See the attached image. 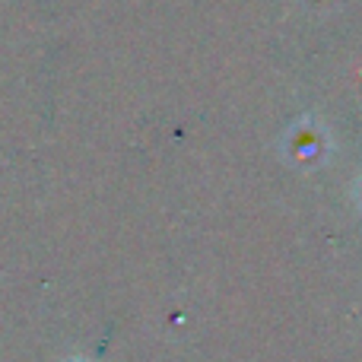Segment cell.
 Masks as SVG:
<instances>
[{
    "instance_id": "obj_1",
    "label": "cell",
    "mask_w": 362,
    "mask_h": 362,
    "mask_svg": "<svg viewBox=\"0 0 362 362\" xmlns=\"http://www.w3.org/2000/svg\"><path fill=\"white\" fill-rule=\"evenodd\" d=\"M286 150H289V159L299 165H318L325 159V150H327V137L321 134V127H315L312 121H302L299 127H293L286 140Z\"/></svg>"
},
{
    "instance_id": "obj_2",
    "label": "cell",
    "mask_w": 362,
    "mask_h": 362,
    "mask_svg": "<svg viewBox=\"0 0 362 362\" xmlns=\"http://www.w3.org/2000/svg\"><path fill=\"white\" fill-rule=\"evenodd\" d=\"M356 197H359V204H362V178H359V185H356Z\"/></svg>"
},
{
    "instance_id": "obj_3",
    "label": "cell",
    "mask_w": 362,
    "mask_h": 362,
    "mask_svg": "<svg viewBox=\"0 0 362 362\" xmlns=\"http://www.w3.org/2000/svg\"><path fill=\"white\" fill-rule=\"evenodd\" d=\"M64 362H89V359H83V356H70V359H64Z\"/></svg>"
}]
</instances>
